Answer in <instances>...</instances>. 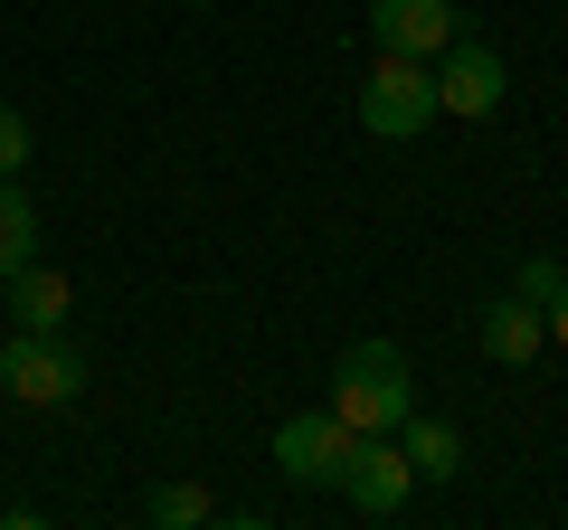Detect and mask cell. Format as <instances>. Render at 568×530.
Listing matches in <instances>:
<instances>
[{
    "instance_id": "6da1fadb",
    "label": "cell",
    "mask_w": 568,
    "mask_h": 530,
    "mask_svg": "<svg viewBox=\"0 0 568 530\" xmlns=\"http://www.w3.org/2000/svg\"><path fill=\"white\" fill-rule=\"evenodd\" d=\"M332 417H342L351 436H398V417L417 408V369H407L398 342H351L342 369H332Z\"/></svg>"
},
{
    "instance_id": "7a4b0ae2",
    "label": "cell",
    "mask_w": 568,
    "mask_h": 530,
    "mask_svg": "<svg viewBox=\"0 0 568 530\" xmlns=\"http://www.w3.org/2000/svg\"><path fill=\"white\" fill-rule=\"evenodd\" d=\"M426 123H436V67L379 48V67H369V85H361V133H379V143H417Z\"/></svg>"
},
{
    "instance_id": "3957f363",
    "label": "cell",
    "mask_w": 568,
    "mask_h": 530,
    "mask_svg": "<svg viewBox=\"0 0 568 530\" xmlns=\"http://www.w3.org/2000/svg\"><path fill=\"white\" fill-rule=\"evenodd\" d=\"M0 388H10L20 408H67V398H85V350L67 342V332H10Z\"/></svg>"
},
{
    "instance_id": "277c9868",
    "label": "cell",
    "mask_w": 568,
    "mask_h": 530,
    "mask_svg": "<svg viewBox=\"0 0 568 530\" xmlns=\"http://www.w3.org/2000/svg\"><path fill=\"white\" fill-rule=\"evenodd\" d=\"M342 492L351 511H361V521H398L407 502H417V465H407L398 455V436H361V446H351V465H342Z\"/></svg>"
},
{
    "instance_id": "5b68a950",
    "label": "cell",
    "mask_w": 568,
    "mask_h": 530,
    "mask_svg": "<svg viewBox=\"0 0 568 530\" xmlns=\"http://www.w3.org/2000/svg\"><path fill=\"white\" fill-rule=\"evenodd\" d=\"M351 446H361V436H351L332 408H304V417H284V427H275V473H284V483H342Z\"/></svg>"
},
{
    "instance_id": "8992f818",
    "label": "cell",
    "mask_w": 568,
    "mask_h": 530,
    "mask_svg": "<svg viewBox=\"0 0 568 530\" xmlns=\"http://www.w3.org/2000/svg\"><path fill=\"white\" fill-rule=\"evenodd\" d=\"M503 95H511L503 58H493L484 39H455V48H446V67H436V114L484 123V114H503Z\"/></svg>"
},
{
    "instance_id": "52a82bcc",
    "label": "cell",
    "mask_w": 568,
    "mask_h": 530,
    "mask_svg": "<svg viewBox=\"0 0 568 530\" xmlns=\"http://www.w3.org/2000/svg\"><path fill=\"white\" fill-rule=\"evenodd\" d=\"M369 39L398 58H446L465 29H455V0H369Z\"/></svg>"
},
{
    "instance_id": "ba28073f",
    "label": "cell",
    "mask_w": 568,
    "mask_h": 530,
    "mask_svg": "<svg viewBox=\"0 0 568 530\" xmlns=\"http://www.w3.org/2000/svg\"><path fill=\"white\" fill-rule=\"evenodd\" d=\"M0 294H10V332H67L77 323V285H67L58 265H39V256H29Z\"/></svg>"
},
{
    "instance_id": "9c48e42d",
    "label": "cell",
    "mask_w": 568,
    "mask_h": 530,
    "mask_svg": "<svg viewBox=\"0 0 568 530\" xmlns=\"http://www.w3.org/2000/svg\"><path fill=\"white\" fill-rule=\"evenodd\" d=\"M474 342H484V360L493 369H530L549 350V332H540V304H521V294H503V304H484V323H474Z\"/></svg>"
},
{
    "instance_id": "30bf717a",
    "label": "cell",
    "mask_w": 568,
    "mask_h": 530,
    "mask_svg": "<svg viewBox=\"0 0 568 530\" xmlns=\"http://www.w3.org/2000/svg\"><path fill=\"white\" fill-rule=\"evenodd\" d=\"M398 455L417 465V483H455V473H465V436H455L446 417H417V408L398 417Z\"/></svg>"
},
{
    "instance_id": "8fae6325",
    "label": "cell",
    "mask_w": 568,
    "mask_h": 530,
    "mask_svg": "<svg viewBox=\"0 0 568 530\" xmlns=\"http://www.w3.org/2000/svg\"><path fill=\"white\" fill-rule=\"evenodd\" d=\"M142 521L152 530H200V521H219V492L209 483H152L142 492Z\"/></svg>"
},
{
    "instance_id": "7c38bea8",
    "label": "cell",
    "mask_w": 568,
    "mask_h": 530,
    "mask_svg": "<svg viewBox=\"0 0 568 530\" xmlns=\"http://www.w3.org/2000/svg\"><path fill=\"white\" fill-rule=\"evenodd\" d=\"M29 256H39V208H29L20 181H0V285H10Z\"/></svg>"
},
{
    "instance_id": "4fadbf2b",
    "label": "cell",
    "mask_w": 568,
    "mask_h": 530,
    "mask_svg": "<svg viewBox=\"0 0 568 530\" xmlns=\"http://www.w3.org/2000/svg\"><path fill=\"white\" fill-rule=\"evenodd\" d=\"M29 152H39L29 114H20V104H0V181H20V171H29Z\"/></svg>"
},
{
    "instance_id": "5bb4252c",
    "label": "cell",
    "mask_w": 568,
    "mask_h": 530,
    "mask_svg": "<svg viewBox=\"0 0 568 530\" xmlns=\"http://www.w3.org/2000/svg\"><path fill=\"white\" fill-rule=\"evenodd\" d=\"M511 294H521V304H549V294H559V256H521Z\"/></svg>"
},
{
    "instance_id": "9a60e30c",
    "label": "cell",
    "mask_w": 568,
    "mask_h": 530,
    "mask_svg": "<svg viewBox=\"0 0 568 530\" xmlns=\"http://www.w3.org/2000/svg\"><path fill=\"white\" fill-rule=\"evenodd\" d=\"M540 332H549V350H568V275H559V294L540 304Z\"/></svg>"
},
{
    "instance_id": "2e32d148",
    "label": "cell",
    "mask_w": 568,
    "mask_h": 530,
    "mask_svg": "<svg viewBox=\"0 0 568 530\" xmlns=\"http://www.w3.org/2000/svg\"><path fill=\"white\" fill-rule=\"evenodd\" d=\"M0 360H10V332H0Z\"/></svg>"
}]
</instances>
